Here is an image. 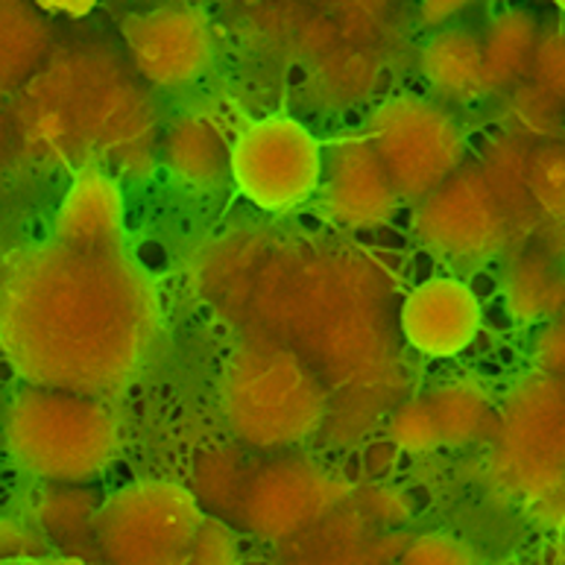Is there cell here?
<instances>
[{
  "label": "cell",
  "mask_w": 565,
  "mask_h": 565,
  "mask_svg": "<svg viewBox=\"0 0 565 565\" xmlns=\"http://www.w3.org/2000/svg\"><path fill=\"white\" fill-rule=\"evenodd\" d=\"M220 411L237 439L255 448H290L326 423L329 398L311 366L276 340H246L220 375Z\"/></svg>",
  "instance_id": "3957f363"
},
{
  "label": "cell",
  "mask_w": 565,
  "mask_h": 565,
  "mask_svg": "<svg viewBox=\"0 0 565 565\" xmlns=\"http://www.w3.org/2000/svg\"><path fill=\"white\" fill-rule=\"evenodd\" d=\"M565 106H559L554 97L527 83H519L507 88L504 103H501V118H504V132L522 138V141L548 143L559 141L565 129Z\"/></svg>",
  "instance_id": "44dd1931"
},
{
  "label": "cell",
  "mask_w": 565,
  "mask_h": 565,
  "mask_svg": "<svg viewBox=\"0 0 565 565\" xmlns=\"http://www.w3.org/2000/svg\"><path fill=\"white\" fill-rule=\"evenodd\" d=\"M237 559V540L235 533L228 531L226 524L205 515L200 531H196V540L191 545V554H188V563L200 565H228Z\"/></svg>",
  "instance_id": "83f0119b"
},
{
  "label": "cell",
  "mask_w": 565,
  "mask_h": 565,
  "mask_svg": "<svg viewBox=\"0 0 565 565\" xmlns=\"http://www.w3.org/2000/svg\"><path fill=\"white\" fill-rule=\"evenodd\" d=\"M565 419V381L548 372H531L507 390L495 411L498 481L522 498L524 510L565 487L559 428Z\"/></svg>",
  "instance_id": "277c9868"
},
{
  "label": "cell",
  "mask_w": 565,
  "mask_h": 565,
  "mask_svg": "<svg viewBox=\"0 0 565 565\" xmlns=\"http://www.w3.org/2000/svg\"><path fill=\"white\" fill-rule=\"evenodd\" d=\"M205 513L196 495L173 481H136L109 495L94 515V540L109 563H188Z\"/></svg>",
  "instance_id": "5b68a950"
},
{
  "label": "cell",
  "mask_w": 565,
  "mask_h": 565,
  "mask_svg": "<svg viewBox=\"0 0 565 565\" xmlns=\"http://www.w3.org/2000/svg\"><path fill=\"white\" fill-rule=\"evenodd\" d=\"M483 177L495 191L510 232V249H519L527 241H536L540 214L531 196V147L522 138L501 132L483 143L481 164Z\"/></svg>",
  "instance_id": "9a60e30c"
},
{
  "label": "cell",
  "mask_w": 565,
  "mask_h": 565,
  "mask_svg": "<svg viewBox=\"0 0 565 565\" xmlns=\"http://www.w3.org/2000/svg\"><path fill=\"white\" fill-rule=\"evenodd\" d=\"M372 85V74H370V65L361 62L358 56L352 60H343V62H334L331 60L322 71V83H320V92H313L317 97L329 103V106H349V103H358L363 100L366 92Z\"/></svg>",
  "instance_id": "d4e9b609"
},
{
  "label": "cell",
  "mask_w": 565,
  "mask_h": 565,
  "mask_svg": "<svg viewBox=\"0 0 565 565\" xmlns=\"http://www.w3.org/2000/svg\"><path fill=\"white\" fill-rule=\"evenodd\" d=\"M483 322L481 299L472 287L451 276L416 285L402 302L398 329L411 349L446 361L472 347Z\"/></svg>",
  "instance_id": "7c38bea8"
},
{
  "label": "cell",
  "mask_w": 565,
  "mask_h": 565,
  "mask_svg": "<svg viewBox=\"0 0 565 565\" xmlns=\"http://www.w3.org/2000/svg\"><path fill=\"white\" fill-rule=\"evenodd\" d=\"M161 308L150 276L124 249L44 244L3 273V354L39 387L109 396L136 379Z\"/></svg>",
  "instance_id": "6da1fadb"
},
{
  "label": "cell",
  "mask_w": 565,
  "mask_h": 565,
  "mask_svg": "<svg viewBox=\"0 0 565 565\" xmlns=\"http://www.w3.org/2000/svg\"><path fill=\"white\" fill-rule=\"evenodd\" d=\"M326 147L290 115L249 120L232 147V182L253 205L287 214L320 194Z\"/></svg>",
  "instance_id": "52a82bcc"
},
{
  "label": "cell",
  "mask_w": 565,
  "mask_h": 565,
  "mask_svg": "<svg viewBox=\"0 0 565 565\" xmlns=\"http://www.w3.org/2000/svg\"><path fill=\"white\" fill-rule=\"evenodd\" d=\"M390 439L407 455H425L434 448H443L437 419L428 405V396L407 398L405 405L390 416Z\"/></svg>",
  "instance_id": "603a6c76"
},
{
  "label": "cell",
  "mask_w": 565,
  "mask_h": 565,
  "mask_svg": "<svg viewBox=\"0 0 565 565\" xmlns=\"http://www.w3.org/2000/svg\"><path fill=\"white\" fill-rule=\"evenodd\" d=\"M507 313L522 326L551 322L565 313V267L548 249H513L501 279Z\"/></svg>",
  "instance_id": "2e32d148"
},
{
  "label": "cell",
  "mask_w": 565,
  "mask_h": 565,
  "mask_svg": "<svg viewBox=\"0 0 565 565\" xmlns=\"http://www.w3.org/2000/svg\"><path fill=\"white\" fill-rule=\"evenodd\" d=\"M347 490L322 466L281 460L258 469L244 483L237 510L244 524L264 540H294L340 510Z\"/></svg>",
  "instance_id": "9c48e42d"
},
{
  "label": "cell",
  "mask_w": 565,
  "mask_h": 565,
  "mask_svg": "<svg viewBox=\"0 0 565 565\" xmlns=\"http://www.w3.org/2000/svg\"><path fill=\"white\" fill-rule=\"evenodd\" d=\"M232 147L220 120L209 111L179 115L164 138V164L182 185L220 188L232 179Z\"/></svg>",
  "instance_id": "5bb4252c"
},
{
  "label": "cell",
  "mask_w": 565,
  "mask_h": 565,
  "mask_svg": "<svg viewBox=\"0 0 565 565\" xmlns=\"http://www.w3.org/2000/svg\"><path fill=\"white\" fill-rule=\"evenodd\" d=\"M320 203L349 228L384 226L405 203L366 132H349L326 147Z\"/></svg>",
  "instance_id": "8fae6325"
},
{
  "label": "cell",
  "mask_w": 565,
  "mask_h": 565,
  "mask_svg": "<svg viewBox=\"0 0 565 565\" xmlns=\"http://www.w3.org/2000/svg\"><path fill=\"white\" fill-rule=\"evenodd\" d=\"M540 26L522 9H504L483 30V74L487 94L513 88L527 76L533 51L540 42Z\"/></svg>",
  "instance_id": "d6986e66"
},
{
  "label": "cell",
  "mask_w": 565,
  "mask_h": 565,
  "mask_svg": "<svg viewBox=\"0 0 565 565\" xmlns=\"http://www.w3.org/2000/svg\"><path fill=\"white\" fill-rule=\"evenodd\" d=\"M42 522L47 531L62 533V531H79L83 524H92L94 515H97V507L88 495H79V492H56L42 504L39 510Z\"/></svg>",
  "instance_id": "4316f807"
},
{
  "label": "cell",
  "mask_w": 565,
  "mask_h": 565,
  "mask_svg": "<svg viewBox=\"0 0 565 565\" xmlns=\"http://www.w3.org/2000/svg\"><path fill=\"white\" fill-rule=\"evenodd\" d=\"M42 51V26L21 0H3V85L18 83Z\"/></svg>",
  "instance_id": "7402d4cb"
},
{
  "label": "cell",
  "mask_w": 565,
  "mask_h": 565,
  "mask_svg": "<svg viewBox=\"0 0 565 565\" xmlns=\"http://www.w3.org/2000/svg\"><path fill=\"white\" fill-rule=\"evenodd\" d=\"M443 448H463L495 425V398L478 379H446L425 393Z\"/></svg>",
  "instance_id": "ac0fdd59"
},
{
  "label": "cell",
  "mask_w": 565,
  "mask_h": 565,
  "mask_svg": "<svg viewBox=\"0 0 565 565\" xmlns=\"http://www.w3.org/2000/svg\"><path fill=\"white\" fill-rule=\"evenodd\" d=\"M527 79L565 106V24L542 30Z\"/></svg>",
  "instance_id": "cb8c5ba5"
},
{
  "label": "cell",
  "mask_w": 565,
  "mask_h": 565,
  "mask_svg": "<svg viewBox=\"0 0 565 565\" xmlns=\"http://www.w3.org/2000/svg\"><path fill=\"white\" fill-rule=\"evenodd\" d=\"M398 559L407 565H466L475 563V551L446 533H425L407 542Z\"/></svg>",
  "instance_id": "484cf974"
},
{
  "label": "cell",
  "mask_w": 565,
  "mask_h": 565,
  "mask_svg": "<svg viewBox=\"0 0 565 565\" xmlns=\"http://www.w3.org/2000/svg\"><path fill=\"white\" fill-rule=\"evenodd\" d=\"M554 7H557L559 12H563V15H565V0H554Z\"/></svg>",
  "instance_id": "1f68e13d"
},
{
  "label": "cell",
  "mask_w": 565,
  "mask_h": 565,
  "mask_svg": "<svg viewBox=\"0 0 565 565\" xmlns=\"http://www.w3.org/2000/svg\"><path fill=\"white\" fill-rule=\"evenodd\" d=\"M531 196L540 214L536 241L548 253L565 255V143L548 141L531 150Z\"/></svg>",
  "instance_id": "ffe728a7"
},
{
  "label": "cell",
  "mask_w": 565,
  "mask_h": 565,
  "mask_svg": "<svg viewBox=\"0 0 565 565\" xmlns=\"http://www.w3.org/2000/svg\"><path fill=\"white\" fill-rule=\"evenodd\" d=\"M425 83L446 100L469 103L487 94L483 35L466 26H443L419 53Z\"/></svg>",
  "instance_id": "e0dca14e"
},
{
  "label": "cell",
  "mask_w": 565,
  "mask_h": 565,
  "mask_svg": "<svg viewBox=\"0 0 565 565\" xmlns=\"http://www.w3.org/2000/svg\"><path fill=\"white\" fill-rule=\"evenodd\" d=\"M3 443L26 475L76 487L115 463L120 425L100 396L30 384L7 405Z\"/></svg>",
  "instance_id": "7a4b0ae2"
},
{
  "label": "cell",
  "mask_w": 565,
  "mask_h": 565,
  "mask_svg": "<svg viewBox=\"0 0 565 565\" xmlns=\"http://www.w3.org/2000/svg\"><path fill=\"white\" fill-rule=\"evenodd\" d=\"M414 232L430 255L455 267H478L510 249V232L483 170L460 168L414 209Z\"/></svg>",
  "instance_id": "ba28073f"
},
{
  "label": "cell",
  "mask_w": 565,
  "mask_h": 565,
  "mask_svg": "<svg viewBox=\"0 0 565 565\" xmlns=\"http://www.w3.org/2000/svg\"><path fill=\"white\" fill-rule=\"evenodd\" d=\"M124 194L109 173L85 168L71 182L56 214V241L74 249H124L127 212Z\"/></svg>",
  "instance_id": "4fadbf2b"
},
{
  "label": "cell",
  "mask_w": 565,
  "mask_h": 565,
  "mask_svg": "<svg viewBox=\"0 0 565 565\" xmlns=\"http://www.w3.org/2000/svg\"><path fill=\"white\" fill-rule=\"evenodd\" d=\"M42 3L51 9H68V12H85L92 7V0H42Z\"/></svg>",
  "instance_id": "f546056e"
},
{
  "label": "cell",
  "mask_w": 565,
  "mask_h": 565,
  "mask_svg": "<svg viewBox=\"0 0 565 565\" xmlns=\"http://www.w3.org/2000/svg\"><path fill=\"white\" fill-rule=\"evenodd\" d=\"M559 455H563V463H565V419H563V428H559Z\"/></svg>",
  "instance_id": "4dcf8cb0"
},
{
  "label": "cell",
  "mask_w": 565,
  "mask_h": 565,
  "mask_svg": "<svg viewBox=\"0 0 565 565\" xmlns=\"http://www.w3.org/2000/svg\"><path fill=\"white\" fill-rule=\"evenodd\" d=\"M372 147L405 203H419L463 168L466 136L451 111L419 94L387 97L366 120Z\"/></svg>",
  "instance_id": "8992f818"
},
{
  "label": "cell",
  "mask_w": 565,
  "mask_h": 565,
  "mask_svg": "<svg viewBox=\"0 0 565 565\" xmlns=\"http://www.w3.org/2000/svg\"><path fill=\"white\" fill-rule=\"evenodd\" d=\"M129 60L147 83L185 88L212 68L217 39L200 7L168 3L127 18L124 24Z\"/></svg>",
  "instance_id": "30bf717a"
},
{
  "label": "cell",
  "mask_w": 565,
  "mask_h": 565,
  "mask_svg": "<svg viewBox=\"0 0 565 565\" xmlns=\"http://www.w3.org/2000/svg\"><path fill=\"white\" fill-rule=\"evenodd\" d=\"M533 363L536 370L565 381V317L545 322V329L533 340Z\"/></svg>",
  "instance_id": "f1b7e54d"
}]
</instances>
